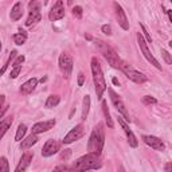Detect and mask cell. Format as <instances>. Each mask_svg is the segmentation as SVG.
Wrapping results in <instances>:
<instances>
[{"mask_svg": "<svg viewBox=\"0 0 172 172\" xmlns=\"http://www.w3.org/2000/svg\"><path fill=\"white\" fill-rule=\"evenodd\" d=\"M59 101H61V98H59V96H50L48 98H47V101H46V104H44V106L46 108H54V106H57L58 104H59Z\"/></svg>", "mask_w": 172, "mask_h": 172, "instance_id": "d4e9b609", "label": "cell"}, {"mask_svg": "<svg viewBox=\"0 0 172 172\" xmlns=\"http://www.w3.org/2000/svg\"><path fill=\"white\" fill-rule=\"evenodd\" d=\"M59 69L66 78H70L71 70H73V58L67 53H62L59 57Z\"/></svg>", "mask_w": 172, "mask_h": 172, "instance_id": "9c48e42d", "label": "cell"}, {"mask_svg": "<svg viewBox=\"0 0 172 172\" xmlns=\"http://www.w3.org/2000/svg\"><path fill=\"white\" fill-rule=\"evenodd\" d=\"M161 57L164 58V61L168 63V65H172V58H171V55H169L168 51H165V50H161Z\"/></svg>", "mask_w": 172, "mask_h": 172, "instance_id": "f1b7e54d", "label": "cell"}, {"mask_svg": "<svg viewBox=\"0 0 172 172\" xmlns=\"http://www.w3.org/2000/svg\"><path fill=\"white\" fill-rule=\"evenodd\" d=\"M23 62H24V57L23 55H18L16 59L13 61V67H15V66H20Z\"/></svg>", "mask_w": 172, "mask_h": 172, "instance_id": "836d02e7", "label": "cell"}, {"mask_svg": "<svg viewBox=\"0 0 172 172\" xmlns=\"http://www.w3.org/2000/svg\"><path fill=\"white\" fill-rule=\"evenodd\" d=\"M59 169H69V168H67L66 165H61V167H57L55 168V171H59Z\"/></svg>", "mask_w": 172, "mask_h": 172, "instance_id": "ab89813d", "label": "cell"}, {"mask_svg": "<svg viewBox=\"0 0 172 172\" xmlns=\"http://www.w3.org/2000/svg\"><path fill=\"white\" fill-rule=\"evenodd\" d=\"M109 96H110V99H112V104L114 105V108L117 109V112H120L121 114L124 116V120L129 121V113H128V110H126L125 104L123 102L121 97H120L113 89H109Z\"/></svg>", "mask_w": 172, "mask_h": 172, "instance_id": "ba28073f", "label": "cell"}, {"mask_svg": "<svg viewBox=\"0 0 172 172\" xmlns=\"http://www.w3.org/2000/svg\"><path fill=\"white\" fill-rule=\"evenodd\" d=\"M10 171V164L6 157H0V172H8Z\"/></svg>", "mask_w": 172, "mask_h": 172, "instance_id": "83f0119b", "label": "cell"}, {"mask_svg": "<svg viewBox=\"0 0 172 172\" xmlns=\"http://www.w3.org/2000/svg\"><path fill=\"white\" fill-rule=\"evenodd\" d=\"M27 132V126L24 124H20L18 126V130H16V134H15V140L16 141H22V139L24 137V134Z\"/></svg>", "mask_w": 172, "mask_h": 172, "instance_id": "4316f807", "label": "cell"}, {"mask_svg": "<svg viewBox=\"0 0 172 172\" xmlns=\"http://www.w3.org/2000/svg\"><path fill=\"white\" fill-rule=\"evenodd\" d=\"M27 40V33L23 30H20L19 34H15L13 35V42H15L18 46H22V44H24Z\"/></svg>", "mask_w": 172, "mask_h": 172, "instance_id": "7402d4cb", "label": "cell"}, {"mask_svg": "<svg viewBox=\"0 0 172 172\" xmlns=\"http://www.w3.org/2000/svg\"><path fill=\"white\" fill-rule=\"evenodd\" d=\"M70 156H71V151L70 149H65L62 153H61V160H69L70 159Z\"/></svg>", "mask_w": 172, "mask_h": 172, "instance_id": "1f68e13d", "label": "cell"}, {"mask_svg": "<svg viewBox=\"0 0 172 172\" xmlns=\"http://www.w3.org/2000/svg\"><path fill=\"white\" fill-rule=\"evenodd\" d=\"M20 71H22V67H20V66H15V67L12 69L10 77H11V78H18V75L20 74Z\"/></svg>", "mask_w": 172, "mask_h": 172, "instance_id": "f546056e", "label": "cell"}, {"mask_svg": "<svg viewBox=\"0 0 172 172\" xmlns=\"http://www.w3.org/2000/svg\"><path fill=\"white\" fill-rule=\"evenodd\" d=\"M10 16L12 20H19L20 18L23 16V6H22V3H16L15 6L12 7Z\"/></svg>", "mask_w": 172, "mask_h": 172, "instance_id": "ffe728a7", "label": "cell"}, {"mask_svg": "<svg viewBox=\"0 0 172 172\" xmlns=\"http://www.w3.org/2000/svg\"><path fill=\"white\" fill-rule=\"evenodd\" d=\"M101 30H102V33L104 34H106V35H112V27L109 24H104L101 27Z\"/></svg>", "mask_w": 172, "mask_h": 172, "instance_id": "e575fe53", "label": "cell"}, {"mask_svg": "<svg viewBox=\"0 0 172 172\" xmlns=\"http://www.w3.org/2000/svg\"><path fill=\"white\" fill-rule=\"evenodd\" d=\"M28 18L26 20V26H34L35 23H38L42 19V15H40V4L37 0H31L28 4Z\"/></svg>", "mask_w": 172, "mask_h": 172, "instance_id": "8992f818", "label": "cell"}, {"mask_svg": "<svg viewBox=\"0 0 172 172\" xmlns=\"http://www.w3.org/2000/svg\"><path fill=\"white\" fill-rule=\"evenodd\" d=\"M83 134H85L83 125H82V124L75 125L74 128L65 136V139H63V144H71V143H74V141H77V140H79Z\"/></svg>", "mask_w": 172, "mask_h": 172, "instance_id": "30bf717a", "label": "cell"}, {"mask_svg": "<svg viewBox=\"0 0 172 172\" xmlns=\"http://www.w3.org/2000/svg\"><path fill=\"white\" fill-rule=\"evenodd\" d=\"M33 153L31 152H26L23 156H22V159H20V161H19V164H18V167L15 168V171L16 172H23V171H26L27 168L30 167V164H31V161H33Z\"/></svg>", "mask_w": 172, "mask_h": 172, "instance_id": "e0dca14e", "label": "cell"}, {"mask_svg": "<svg viewBox=\"0 0 172 172\" xmlns=\"http://www.w3.org/2000/svg\"><path fill=\"white\" fill-rule=\"evenodd\" d=\"M140 27H141L143 35H145V38H147V40H148V42H152V38L148 35V33H147V30H145V27H144V24H140Z\"/></svg>", "mask_w": 172, "mask_h": 172, "instance_id": "d590c367", "label": "cell"}, {"mask_svg": "<svg viewBox=\"0 0 172 172\" xmlns=\"http://www.w3.org/2000/svg\"><path fill=\"white\" fill-rule=\"evenodd\" d=\"M7 109H8V106H2V108H0V121H2L3 116H4V113L7 112Z\"/></svg>", "mask_w": 172, "mask_h": 172, "instance_id": "74e56055", "label": "cell"}, {"mask_svg": "<svg viewBox=\"0 0 172 172\" xmlns=\"http://www.w3.org/2000/svg\"><path fill=\"white\" fill-rule=\"evenodd\" d=\"M12 124V117H7V119H4L0 121V140L3 139V136L6 134V132L10 128V125Z\"/></svg>", "mask_w": 172, "mask_h": 172, "instance_id": "44dd1931", "label": "cell"}, {"mask_svg": "<svg viewBox=\"0 0 172 172\" xmlns=\"http://www.w3.org/2000/svg\"><path fill=\"white\" fill-rule=\"evenodd\" d=\"M55 125V120H48V121H40V123H37L34 126H33V133L35 134H39V133H44L47 132V130H50L53 128V126Z\"/></svg>", "mask_w": 172, "mask_h": 172, "instance_id": "2e32d148", "label": "cell"}, {"mask_svg": "<svg viewBox=\"0 0 172 172\" xmlns=\"http://www.w3.org/2000/svg\"><path fill=\"white\" fill-rule=\"evenodd\" d=\"M82 7L81 6H75L74 8H73V15L74 16H77V18H82Z\"/></svg>", "mask_w": 172, "mask_h": 172, "instance_id": "4dcf8cb0", "label": "cell"}, {"mask_svg": "<svg viewBox=\"0 0 172 172\" xmlns=\"http://www.w3.org/2000/svg\"><path fill=\"white\" fill-rule=\"evenodd\" d=\"M114 10H116V15H117V20H119V24L121 26L123 30H129V22H128V18L125 15V11L123 10V7L120 6L119 3H114Z\"/></svg>", "mask_w": 172, "mask_h": 172, "instance_id": "5bb4252c", "label": "cell"}, {"mask_svg": "<svg viewBox=\"0 0 172 172\" xmlns=\"http://www.w3.org/2000/svg\"><path fill=\"white\" fill-rule=\"evenodd\" d=\"M141 139H143V141L147 145H149L151 148H153V149H155V151L163 152V151H164V149H165L164 143H163L159 137H155V136H148V134H144Z\"/></svg>", "mask_w": 172, "mask_h": 172, "instance_id": "7c38bea8", "label": "cell"}, {"mask_svg": "<svg viewBox=\"0 0 172 172\" xmlns=\"http://www.w3.org/2000/svg\"><path fill=\"white\" fill-rule=\"evenodd\" d=\"M37 85H38V79L37 78H30L27 82H24L23 85L20 86V92L23 94H30V93H33V90L35 88H37Z\"/></svg>", "mask_w": 172, "mask_h": 172, "instance_id": "d6986e66", "label": "cell"}, {"mask_svg": "<svg viewBox=\"0 0 172 172\" xmlns=\"http://www.w3.org/2000/svg\"><path fill=\"white\" fill-rule=\"evenodd\" d=\"M137 40H139V46H140V48H141V53H143V55L147 58V61L151 63V65H153L156 67V69H159V70H161V65L159 63V61L156 59L155 57L152 55V53H151V50L148 48V46H147V42L144 40V38H143V35L141 34H137Z\"/></svg>", "mask_w": 172, "mask_h": 172, "instance_id": "52a82bcc", "label": "cell"}, {"mask_svg": "<svg viewBox=\"0 0 172 172\" xmlns=\"http://www.w3.org/2000/svg\"><path fill=\"white\" fill-rule=\"evenodd\" d=\"M4 101H6V96H0V108L3 106V104H4Z\"/></svg>", "mask_w": 172, "mask_h": 172, "instance_id": "f35d334b", "label": "cell"}, {"mask_svg": "<svg viewBox=\"0 0 172 172\" xmlns=\"http://www.w3.org/2000/svg\"><path fill=\"white\" fill-rule=\"evenodd\" d=\"M143 101H144V104H147V105H151V104H156L157 102L156 98H153L151 96H145V97L143 98Z\"/></svg>", "mask_w": 172, "mask_h": 172, "instance_id": "d6a6232c", "label": "cell"}, {"mask_svg": "<svg viewBox=\"0 0 172 172\" xmlns=\"http://www.w3.org/2000/svg\"><path fill=\"white\" fill-rule=\"evenodd\" d=\"M113 83H114V85H119V79H117V78H113Z\"/></svg>", "mask_w": 172, "mask_h": 172, "instance_id": "b9f144b4", "label": "cell"}, {"mask_svg": "<svg viewBox=\"0 0 172 172\" xmlns=\"http://www.w3.org/2000/svg\"><path fill=\"white\" fill-rule=\"evenodd\" d=\"M89 110H90V97L85 96V98H83V109H82V120L83 121L88 119Z\"/></svg>", "mask_w": 172, "mask_h": 172, "instance_id": "cb8c5ba5", "label": "cell"}, {"mask_svg": "<svg viewBox=\"0 0 172 172\" xmlns=\"http://www.w3.org/2000/svg\"><path fill=\"white\" fill-rule=\"evenodd\" d=\"M104 143H105V132H104V124L99 123L96 128L93 129L92 134L88 141V151L92 153H97L99 155L104 148Z\"/></svg>", "mask_w": 172, "mask_h": 172, "instance_id": "6da1fadb", "label": "cell"}, {"mask_svg": "<svg viewBox=\"0 0 172 172\" xmlns=\"http://www.w3.org/2000/svg\"><path fill=\"white\" fill-rule=\"evenodd\" d=\"M18 57V53L16 51H12L11 53V55L10 57H8V59H7V62L6 63H4V65H3V67H2V69H0V77H2L4 73H6V70H7V67L8 66H10L11 65V62L13 61V59H15V58Z\"/></svg>", "mask_w": 172, "mask_h": 172, "instance_id": "484cf974", "label": "cell"}, {"mask_svg": "<svg viewBox=\"0 0 172 172\" xmlns=\"http://www.w3.org/2000/svg\"><path fill=\"white\" fill-rule=\"evenodd\" d=\"M92 74H93L94 86H96L97 98L101 99L104 92L106 90V82H105V77H104L102 70H101V65L97 61V58H92Z\"/></svg>", "mask_w": 172, "mask_h": 172, "instance_id": "7a4b0ae2", "label": "cell"}, {"mask_svg": "<svg viewBox=\"0 0 172 172\" xmlns=\"http://www.w3.org/2000/svg\"><path fill=\"white\" fill-rule=\"evenodd\" d=\"M171 168H172V164H171V163H168V164L165 165V171H171Z\"/></svg>", "mask_w": 172, "mask_h": 172, "instance_id": "60d3db41", "label": "cell"}, {"mask_svg": "<svg viewBox=\"0 0 172 172\" xmlns=\"http://www.w3.org/2000/svg\"><path fill=\"white\" fill-rule=\"evenodd\" d=\"M0 50H2V43H0Z\"/></svg>", "mask_w": 172, "mask_h": 172, "instance_id": "ee69618b", "label": "cell"}, {"mask_svg": "<svg viewBox=\"0 0 172 172\" xmlns=\"http://www.w3.org/2000/svg\"><path fill=\"white\" fill-rule=\"evenodd\" d=\"M58 151H59V143H58L57 140H47L42 149V156L50 157V156L55 155Z\"/></svg>", "mask_w": 172, "mask_h": 172, "instance_id": "4fadbf2b", "label": "cell"}, {"mask_svg": "<svg viewBox=\"0 0 172 172\" xmlns=\"http://www.w3.org/2000/svg\"><path fill=\"white\" fill-rule=\"evenodd\" d=\"M38 143V136L35 133H31L28 137L26 139H22V143H20V149H23V151H26V149H30L31 147L34 145V144Z\"/></svg>", "mask_w": 172, "mask_h": 172, "instance_id": "ac0fdd59", "label": "cell"}, {"mask_svg": "<svg viewBox=\"0 0 172 172\" xmlns=\"http://www.w3.org/2000/svg\"><path fill=\"white\" fill-rule=\"evenodd\" d=\"M102 112H104V116H105V121H106L108 126H109V128H113V126H114V124H113L112 117H110V113H109V110H108V104H106V101H102Z\"/></svg>", "mask_w": 172, "mask_h": 172, "instance_id": "603a6c76", "label": "cell"}, {"mask_svg": "<svg viewBox=\"0 0 172 172\" xmlns=\"http://www.w3.org/2000/svg\"><path fill=\"white\" fill-rule=\"evenodd\" d=\"M85 82V75L83 73H78V86H82Z\"/></svg>", "mask_w": 172, "mask_h": 172, "instance_id": "8d00e7d4", "label": "cell"}, {"mask_svg": "<svg viewBox=\"0 0 172 172\" xmlns=\"http://www.w3.org/2000/svg\"><path fill=\"white\" fill-rule=\"evenodd\" d=\"M101 160H99V155L97 153L89 152L88 155L82 156L81 159L77 160L73 164V169L77 171H89V169H98L101 168Z\"/></svg>", "mask_w": 172, "mask_h": 172, "instance_id": "3957f363", "label": "cell"}, {"mask_svg": "<svg viewBox=\"0 0 172 172\" xmlns=\"http://www.w3.org/2000/svg\"><path fill=\"white\" fill-rule=\"evenodd\" d=\"M65 16V7H63V0H57V3L53 6L51 11L48 13V18L51 22L59 20Z\"/></svg>", "mask_w": 172, "mask_h": 172, "instance_id": "8fae6325", "label": "cell"}, {"mask_svg": "<svg viewBox=\"0 0 172 172\" xmlns=\"http://www.w3.org/2000/svg\"><path fill=\"white\" fill-rule=\"evenodd\" d=\"M117 120H119V124L121 125V128L124 129V132H125V134H126V137H128V143H129V145H130V147H133V148H136L139 143H137V139H136V136L133 134V132L129 129V125L125 123L123 117H119Z\"/></svg>", "mask_w": 172, "mask_h": 172, "instance_id": "9a60e30c", "label": "cell"}, {"mask_svg": "<svg viewBox=\"0 0 172 172\" xmlns=\"http://www.w3.org/2000/svg\"><path fill=\"white\" fill-rule=\"evenodd\" d=\"M73 2H74V0H67V4H69V6H71V4H73Z\"/></svg>", "mask_w": 172, "mask_h": 172, "instance_id": "7bdbcfd3", "label": "cell"}, {"mask_svg": "<svg viewBox=\"0 0 172 172\" xmlns=\"http://www.w3.org/2000/svg\"><path fill=\"white\" fill-rule=\"evenodd\" d=\"M120 70H123V73L128 77L130 81H133L136 83H144L147 82V77L144 75L143 73H140L139 70H136L132 65H129L128 62L121 61L120 63Z\"/></svg>", "mask_w": 172, "mask_h": 172, "instance_id": "5b68a950", "label": "cell"}, {"mask_svg": "<svg viewBox=\"0 0 172 172\" xmlns=\"http://www.w3.org/2000/svg\"><path fill=\"white\" fill-rule=\"evenodd\" d=\"M96 46L98 48V51L102 54L104 58L109 62V65L112 67H116V69H120V63H121V59L119 57V54L116 53V50H113L109 44L102 42V40L97 39L96 40Z\"/></svg>", "mask_w": 172, "mask_h": 172, "instance_id": "277c9868", "label": "cell"}]
</instances>
